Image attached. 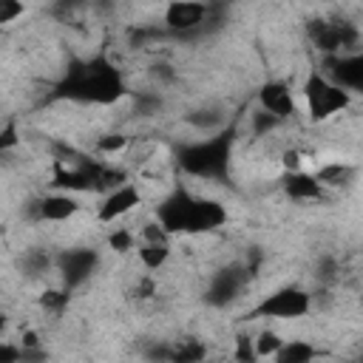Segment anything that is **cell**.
<instances>
[{
	"label": "cell",
	"mask_w": 363,
	"mask_h": 363,
	"mask_svg": "<svg viewBox=\"0 0 363 363\" xmlns=\"http://www.w3.org/2000/svg\"><path fill=\"white\" fill-rule=\"evenodd\" d=\"M156 218L170 235H201L221 230L230 218L227 207L218 199L207 196H193L190 190H173L162 199L156 207Z\"/></svg>",
	"instance_id": "cell-1"
},
{
	"label": "cell",
	"mask_w": 363,
	"mask_h": 363,
	"mask_svg": "<svg viewBox=\"0 0 363 363\" xmlns=\"http://www.w3.org/2000/svg\"><path fill=\"white\" fill-rule=\"evenodd\" d=\"M298 102H301V111L306 113V119L312 125H326L332 122L335 116L346 113L354 102V94H349L346 88L335 85L332 79H326L318 68L306 74V79L301 82L298 88Z\"/></svg>",
	"instance_id": "cell-2"
},
{
	"label": "cell",
	"mask_w": 363,
	"mask_h": 363,
	"mask_svg": "<svg viewBox=\"0 0 363 363\" xmlns=\"http://www.w3.org/2000/svg\"><path fill=\"white\" fill-rule=\"evenodd\" d=\"M122 94H125V85H122L119 71L102 60L88 62L68 79V96H74V99L108 105V102H116Z\"/></svg>",
	"instance_id": "cell-3"
},
{
	"label": "cell",
	"mask_w": 363,
	"mask_h": 363,
	"mask_svg": "<svg viewBox=\"0 0 363 363\" xmlns=\"http://www.w3.org/2000/svg\"><path fill=\"white\" fill-rule=\"evenodd\" d=\"M312 309H315V295L303 286L289 284V286H278L269 295H264L255 303L252 315L261 320H301Z\"/></svg>",
	"instance_id": "cell-4"
},
{
	"label": "cell",
	"mask_w": 363,
	"mask_h": 363,
	"mask_svg": "<svg viewBox=\"0 0 363 363\" xmlns=\"http://www.w3.org/2000/svg\"><path fill=\"white\" fill-rule=\"evenodd\" d=\"M139 204H142V187L136 182L125 179V182H119V184H113L102 193L94 218H96V224L111 227V224H119L122 218H128Z\"/></svg>",
	"instance_id": "cell-5"
},
{
	"label": "cell",
	"mask_w": 363,
	"mask_h": 363,
	"mask_svg": "<svg viewBox=\"0 0 363 363\" xmlns=\"http://www.w3.org/2000/svg\"><path fill=\"white\" fill-rule=\"evenodd\" d=\"M318 71L349 94H360L363 88V54H320Z\"/></svg>",
	"instance_id": "cell-6"
},
{
	"label": "cell",
	"mask_w": 363,
	"mask_h": 363,
	"mask_svg": "<svg viewBox=\"0 0 363 363\" xmlns=\"http://www.w3.org/2000/svg\"><path fill=\"white\" fill-rule=\"evenodd\" d=\"M258 108L272 113L278 122H289L301 113L298 91L286 79H267L258 88Z\"/></svg>",
	"instance_id": "cell-7"
},
{
	"label": "cell",
	"mask_w": 363,
	"mask_h": 363,
	"mask_svg": "<svg viewBox=\"0 0 363 363\" xmlns=\"http://www.w3.org/2000/svg\"><path fill=\"white\" fill-rule=\"evenodd\" d=\"M207 14L210 9L204 0H167L162 11V23L173 34H190L207 23Z\"/></svg>",
	"instance_id": "cell-8"
},
{
	"label": "cell",
	"mask_w": 363,
	"mask_h": 363,
	"mask_svg": "<svg viewBox=\"0 0 363 363\" xmlns=\"http://www.w3.org/2000/svg\"><path fill=\"white\" fill-rule=\"evenodd\" d=\"M79 210H82L79 196L71 193V190H60V187H54L51 193L40 196V199L34 201V218H37V221H45V224H65V221H71Z\"/></svg>",
	"instance_id": "cell-9"
},
{
	"label": "cell",
	"mask_w": 363,
	"mask_h": 363,
	"mask_svg": "<svg viewBox=\"0 0 363 363\" xmlns=\"http://www.w3.org/2000/svg\"><path fill=\"white\" fill-rule=\"evenodd\" d=\"M286 199L298 201V204H315L326 196V190L318 184V179L312 176V170H295V173H284V182H281Z\"/></svg>",
	"instance_id": "cell-10"
},
{
	"label": "cell",
	"mask_w": 363,
	"mask_h": 363,
	"mask_svg": "<svg viewBox=\"0 0 363 363\" xmlns=\"http://www.w3.org/2000/svg\"><path fill=\"white\" fill-rule=\"evenodd\" d=\"M354 173H357V167L343 159H323V162L315 159V170H312V176L318 179V184L323 190H340V187L352 184Z\"/></svg>",
	"instance_id": "cell-11"
},
{
	"label": "cell",
	"mask_w": 363,
	"mask_h": 363,
	"mask_svg": "<svg viewBox=\"0 0 363 363\" xmlns=\"http://www.w3.org/2000/svg\"><path fill=\"white\" fill-rule=\"evenodd\" d=\"M133 255H136L139 267L153 275V272H159V269H164L170 264L173 247H170V241H139Z\"/></svg>",
	"instance_id": "cell-12"
},
{
	"label": "cell",
	"mask_w": 363,
	"mask_h": 363,
	"mask_svg": "<svg viewBox=\"0 0 363 363\" xmlns=\"http://www.w3.org/2000/svg\"><path fill=\"white\" fill-rule=\"evenodd\" d=\"M315 357H320L318 346H312L309 340H286V337H284V343L275 354L278 363H309Z\"/></svg>",
	"instance_id": "cell-13"
},
{
	"label": "cell",
	"mask_w": 363,
	"mask_h": 363,
	"mask_svg": "<svg viewBox=\"0 0 363 363\" xmlns=\"http://www.w3.org/2000/svg\"><path fill=\"white\" fill-rule=\"evenodd\" d=\"M94 150L105 159H113V156H125L130 150V136L125 130H105L96 136L94 142Z\"/></svg>",
	"instance_id": "cell-14"
},
{
	"label": "cell",
	"mask_w": 363,
	"mask_h": 363,
	"mask_svg": "<svg viewBox=\"0 0 363 363\" xmlns=\"http://www.w3.org/2000/svg\"><path fill=\"white\" fill-rule=\"evenodd\" d=\"M281 343H284V335L272 326H264L258 335H252V354L261 360H275Z\"/></svg>",
	"instance_id": "cell-15"
},
{
	"label": "cell",
	"mask_w": 363,
	"mask_h": 363,
	"mask_svg": "<svg viewBox=\"0 0 363 363\" xmlns=\"http://www.w3.org/2000/svg\"><path fill=\"white\" fill-rule=\"evenodd\" d=\"M65 272V284H79V281H85L88 275H91V269H94V255L91 252H68V258H65V267H62Z\"/></svg>",
	"instance_id": "cell-16"
},
{
	"label": "cell",
	"mask_w": 363,
	"mask_h": 363,
	"mask_svg": "<svg viewBox=\"0 0 363 363\" xmlns=\"http://www.w3.org/2000/svg\"><path fill=\"white\" fill-rule=\"evenodd\" d=\"M105 244H108V250H111V252L125 255V252H133V250H136L139 238H136V230H130V227H119V224H111V233L105 235Z\"/></svg>",
	"instance_id": "cell-17"
},
{
	"label": "cell",
	"mask_w": 363,
	"mask_h": 363,
	"mask_svg": "<svg viewBox=\"0 0 363 363\" xmlns=\"http://www.w3.org/2000/svg\"><path fill=\"white\" fill-rule=\"evenodd\" d=\"M136 238L139 241H170L173 235L162 227V221L153 216V218H147V221H142L139 227H136Z\"/></svg>",
	"instance_id": "cell-18"
},
{
	"label": "cell",
	"mask_w": 363,
	"mask_h": 363,
	"mask_svg": "<svg viewBox=\"0 0 363 363\" xmlns=\"http://www.w3.org/2000/svg\"><path fill=\"white\" fill-rule=\"evenodd\" d=\"M306 153L298 147V145H289V147H284L281 150V167H284V173H295V170H306Z\"/></svg>",
	"instance_id": "cell-19"
},
{
	"label": "cell",
	"mask_w": 363,
	"mask_h": 363,
	"mask_svg": "<svg viewBox=\"0 0 363 363\" xmlns=\"http://www.w3.org/2000/svg\"><path fill=\"white\" fill-rule=\"evenodd\" d=\"M40 306L51 315H60L68 306V289H45L40 295Z\"/></svg>",
	"instance_id": "cell-20"
},
{
	"label": "cell",
	"mask_w": 363,
	"mask_h": 363,
	"mask_svg": "<svg viewBox=\"0 0 363 363\" xmlns=\"http://www.w3.org/2000/svg\"><path fill=\"white\" fill-rule=\"evenodd\" d=\"M26 14V0H0V28L17 23Z\"/></svg>",
	"instance_id": "cell-21"
},
{
	"label": "cell",
	"mask_w": 363,
	"mask_h": 363,
	"mask_svg": "<svg viewBox=\"0 0 363 363\" xmlns=\"http://www.w3.org/2000/svg\"><path fill=\"white\" fill-rule=\"evenodd\" d=\"M23 349L20 343H11V340H0V363H14V360H23Z\"/></svg>",
	"instance_id": "cell-22"
},
{
	"label": "cell",
	"mask_w": 363,
	"mask_h": 363,
	"mask_svg": "<svg viewBox=\"0 0 363 363\" xmlns=\"http://www.w3.org/2000/svg\"><path fill=\"white\" fill-rule=\"evenodd\" d=\"M9 326H11V318L0 309V337H6V332H9Z\"/></svg>",
	"instance_id": "cell-23"
}]
</instances>
